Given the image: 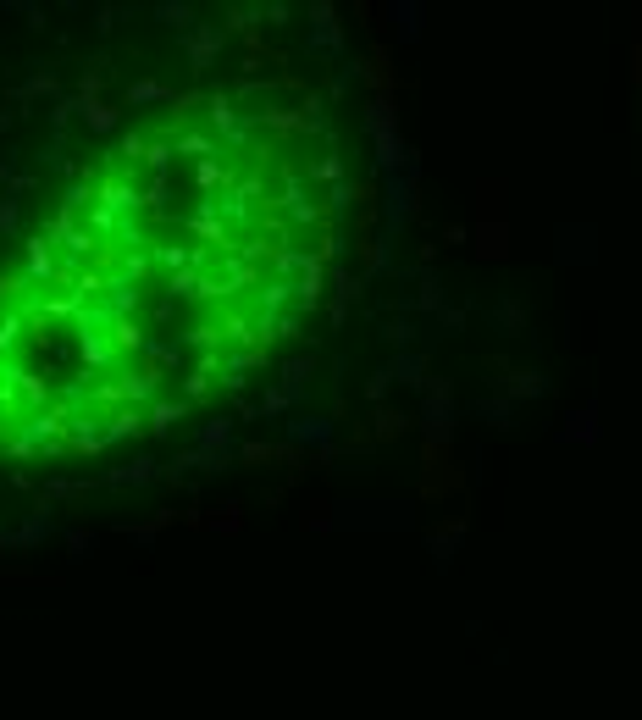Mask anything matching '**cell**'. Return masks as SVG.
<instances>
[{"label": "cell", "instance_id": "6da1fadb", "mask_svg": "<svg viewBox=\"0 0 642 720\" xmlns=\"http://www.w3.org/2000/svg\"><path fill=\"white\" fill-rule=\"evenodd\" d=\"M344 161L305 95L205 89L128 128L0 266V455L161 432L321 300Z\"/></svg>", "mask_w": 642, "mask_h": 720}]
</instances>
